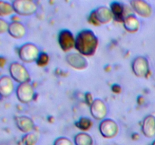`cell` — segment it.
<instances>
[{
  "label": "cell",
  "instance_id": "2e32d148",
  "mask_svg": "<svg viewBox=\"0 0 155 145\" xmlns=\"http://www.w3.org/2000/svg\"><path fill=\"white\" fill-rule=\"evenodd\" d=\"M142 131L147 137H153L155 136V116L148 115L144 119L142 125Z\"/></svg>",
  "mask_w": 155,
  "mask_h": 145
},
{
  "label": "cell",
  "instance_id": "ba28073f",
  "mask_svg": "<svg viewBox=\"0 0 155 145\" xmlns=\"http://www.w3.org/2000/svg\"><path fill=\"white\" fill-rule=\"evenodd\" d=\"M132 69L135 75L139 78L147 77L150 72L149 62L148 59L143 56H138L132 63Z\"/></svg>",
  "mask_w": 155,
  "mask_h": 145
},
{
  "label": "cell",
  "instance_id": "30bf717a",
  "mask_svg": "<svg viewBox=\"0 0 155 145\" xmlns=\"http://www.w3.org/2000/svg\"><path fill=\"white\" fill-rule=\"evenodd\" d=\"M108 110L106 104L101 99H95L90 105V113L92 117L98 121L106 119Z\"/></svg>",
  "mask_w": 155,
  "mask_h": 145
},
{
  "label": "cell",
  "instance_id": "5b68a950",
  "mask_svg": "<svg viewBox=\"0 0 155 145\" xmlns=\"http://www.w3.org/2000/svg\"><path fill=\"white\" fill-rule=\"evenodd\" d=\"M12 4L15 13L21 16H30L34 14L38 9L36 3L30 0H15Z\"/></svg>",
  "mask_w": 155,
  "mask_h": 145
},
{
  "label": "cell",
  "instance_id": "44dd1931",
  "mask_svg": "<svg viewBox=\"0 0 155 145\" xmlns=\"http://www.w3.org/2000/svg\"><path fill=\"white\" fill-rule=\"evenodd\" d=\"M93 125V122L88 117H81L78 121L75 122V125L83 131H87L90 129Z\"/></svg>",
  "mask_w": 155,
  "mask_h": 145
},
{
  "label": "cell",
  "instance_id": "52a82bcc",
  "mask_svg": "<svg viewBox=\"0 0 155 145\" xmlns=\"http://www.w3.org/2000/svg\"><path fill=\"white\" fill-rule=\"evenodd\" d=\"M16 95L20 102L29 104L34 98V89L30 82L19 84L16 89Z\"/></svg>",
  "mask_w": 155,
  "mask_h": 145
},
{
  "label": "cell",
  "instance_id": "e0dca14e",
  "mask_svg": "<svg viewBox=\"0 0 155 145\" xmlns=\"http://www.w3.org/2000/svg\"><path fill=\"white\" fill-rule=\"evenodd\" d=\"M123 25L127 32L134 33L138 32L140 28V21L137 17L133 14L126 15L125 18L123 21Z\"/></svg>",
  "mask_w": 155,
  "mask_h": 145
},
{
  "label": "cell",
  "instance_id": "cb8c5ba5",
  "mask_svg": "<svg viewBox=\"0 0 155 145\" xmlns=\"http://www.w3.org/2000/svg\"><path fill=\"white\" fill-rule=\"evenodd\" d=\"M54 145H74L72 140L67 137H59L55 139Z\"/></svg>",
  "mask_w": 155,
  "mask_h": 145
},
{
  "label": "cell",
  "instance_id": "8fae6325",
  "mask_svg": "<svg viewBox=\"0 0 155 145\" xmlns=\"http://www.w3.org/2000/svg\"><path fill=\"white\" fill-rule=\"evenodd\" d=\"M130 5L135 12L144 18H148L152 15L153 8L151 5L143 0H132Z\"/></svg>",
  "mask_w": 155,
  "mask_h": 145
},
{
  "label": "cell",
  "instance_id": "9c48e42d",
  "mask_svg": "<svg viewBox=\"0 0 155 145\" xmlns=\"http://www.w3.org/2000/svg\"><path fill=\"white\" fill-rule=\"evenodd\" d=\"M58 43L61 48L67 52L75 48L76 38L69 30H62L58 34Z\"/></svg>",
  "mask_w": 155,
  "mask_h": 145
},
{
  "label": "cell",
  "instance_id": "9a60e30c",
  "mask_svg": "<svg viewBox=\"0 0 155 145\" xmlns=\"http://www.w3.org/2000/svg\"><path fill=\"white\" fill-rule=\"evenodd\" d=\"M8 33L12 37L20 39L24 38L27 34V29L24 24L19 21H12L9 24V28Z\"/></svg>",
  "mask_w": 155,
  "mask_h": 145
},
{
  "label": "cell",
  "instance_id": "277c9868",
  "mask_svg": "<svg viewBox=\"0 0 155 145\" xmlns=\"http://www.w3.org/2000/svg\"><path fill=\"white\" fill-rule=\"evenodd\" d=\"M9 74L12 79L19 84L30 82V75L27 68L21 63L12 62L9 66Z\"/></svg>",
  "mask_w": 155,
  "mask_h": 145
},
{
  "label": "cell",
  "instance_id": "8992f818",
  "mask_svg": "<svg viewBox=\"0 0 155 145\" xmlns=\"http://www.w3.org/2000/svg\"><path fill=\"white\" fill-rule=\"evenodd\" d=\"M98 129L103 137L111 139L116 137L119 133V125L114 119H105L101 121Z\"/></svg>",
  "mask_w": 155,
  "mask_h": 145
},
{
  "label": "cell",
  "instance_id": "d6986e66",
  "mask_svg": "<svg viewBox=\"0 0 155 145\" xmlns=\"http://www.w3.org/2000/svg\"><path fill=\"white\" fill-rule=\"evenodd\" d=\"M74 145H93L92 137L88 133L80 132L75 135L74 139Z\"/></svg>",
  "mask_w": 155,
  "mask_h": 145
},
{
  "label": "cell",
  "instance_id": "484cf974",
  "mask_svg": "<svg viewBox=\"0 0 155 145\" xmlns=\"http://www.w3.org/2000/svg\"><path fill=\"white\" fill-rule=\"evenodd\" d=\"M85 99H86V103H87L89 105H91L92 104V102L94 101V100H92V96L89 92H87L85 95Z\"/></svg>",
  "mask_w": 155,
  "mask_h": 145
},
{
  "label": "cell",
  "instance_id": "7402d4cb",
  "mask_svg": "<svg viewBox=\"0 0 155 145\" xmlns=\"http://www.w3.org/2000/svg\"><path fill=\"white\" fill-rule=\"evenodd\" d=\"M38 138L39 137L36 133H27L22 137V143L24 145H36Z\"/></svg>",
  "mask_w": 155,
  "mask_h": 145
},
{
  "label": "cell",
  "instance_id": "d4e9b609",
  "mask_svg": "<svg viewBox=\"0 0 155 145\" xmlns=\"http://www.w3.org/2000/svg\"><path fill=\"white\" fill-rule=\"evenodd\" d=\"M9 23L5 21L3 18H0V33H4L8 31Z\"/></svg>",
  "mask_w": 155,
  "mask_h": 145
},
{
  "label": "cell",
  "instance_id": "5bb4252c",
  "mask_svg": "<svg viewBox=\"0 0 155 145\" xmlns=\"http://www.w3.org/2000/svg\"><path fill=\"white\" fill-rule=\"evenodd\" d=\"M15 84L10 76L5 75L0 78V95L2 98H8L14 92Z\"/></svg>",
  "mask_w": 155,
  "mask_h": 145
},
{
  "label": "cell",
  "instance_id": "ac0fdd59",
  "mask_svg": "<svg viewBox=\"0 0 155 145\" xmlns=\"http://www.w3.org/2000/svg\"><path fill=\"white\" fill-rule=\"evenodd\" d=\"M110 8L114 14V18L116 21L123 22L125 18V6L123 3L119 2H113L110 3Z\"/></svg>",
  "mask_w": 155,
  "mask_h": 145
},
{
  "label": "cell",
  "instance_id": "7c38bea8",
  "mask_svg": "<svg viewBox=\"0 0 155 145\" xmlns=\"http://www.w3.org/2000/svg\"><path fill=\"white\" fill-rule=\"evenodd\" d=\"M66 60L71 67L78 70L87 68L88 61L83 55L77 53H70L66 56Z\"/></svg>",
  "mask_w": 155,
  "mask_h": 145
},
{
  "label": "cell",
  "instance_id": "603a6c76",
  "mask_svg": "<svg viewBox=\"0 0 155 145\" xmlns=\"http://www.w3.org/2000/svg\"><path fill=\"white\" fill-rule=\"evenodd\" d=\"M48 61H49V56L45 52H41L39 58L36 60V64L42 67V66H46L48 63Z\"/></svg>",
  "mask_w": 155,
  "mask_h": 145
},
{
  "label": "cell",
  "instance_id": "4fadbf2b",
  "mask_svg": "<svg viewBox=\"0 0 155 145\" xmlns=\"http://www.w3.org/2000/svg\"><path fill=\"white\" fill-rule=\"evenodd\" d=\"M17 127L22 132L30 133L33 132L35 128V124L33 119L27 116H18L15 118Z\"/></svg>",
  "mask_w": 155,
  "mask_h": 145
},
{
  "label": "cell",
  "instance_id": "83f0119b",
  "mask_svg": "<svg viewBox=\"0 0 155 145\" xmlns=\"http://www.w3.org/2000/svg\"><path fill=\"white\" fill-rule=\"evenodd\" d=\"M6 62H7V60H6L5 57H0V66H1V67H4L5 64L6 63Z\"/></svg>",
  "mask_w": 155,
  "mask_h": 145
},
{
  "label": "cell",
  "instance_id": "3957f363",
  "mask_svg": "<svg viewBox=\"0 0 155 145\" xmlns=\"http://www.w3.org/2000/svg\"><path fill=\"white\" fill-rule=\"evenodd\" d=\"M39 48L36 45L30 42L24 44L18 48L19 58L24 63H33L36 62L40 55Z\"/></svg>",
  "mask_w": 155,
  "mask_h": 145
},
{
  "label": "cell",
  "instance_id": "ffe728a7",
  "mask_svg": "<svg viewBox=\"0 0 155 145\" xmlns=\"http://www.w3.org/2000/svg\"><path fill=\"white\" fill-rule=\"evenodd\" d=\"M15 13L12 4L5 1H0V16L5 17Z\"/></svg>",
  "mask_w": 155,
  "mask_h": 145
},
{
  "label": "cell",
  "instance_id": "6da1fadb",
  "mask_svg": "<svg viewBox=\"0 0 155 145\" xmlns=\"http://www.w3.org/2000/svg\"><path fill=\"white\" fill-rule=\"evenodd\" d=\"M98 39L90 30H83L76 37L75 48L83 56H92L96 52Z\"/></svg>",
  "mask_w": 155,
  "mask_h": 145
},
{
  "label": "cell",
  "instance_id": "f1b7e54d",
  "mask_svg": "<svg viewBox=\"0 0 155 145\" xmlns=\"http://www.w3.org/2000/svg\"><path fill=\"white\" fill-rule=\"evenodd\" d=\"M151 145H155V140H154V141H153L152 144H151Z\"/></svg>",
  "mask_w": 155,
  "mask_h": 145
},
{
  "label": "cell",
  "instance_id": "4316f807",
  "mask_svg": "<svg viewBox=\"0 0 155 145\" xmlns=\"http://www.w3.org/2000/svg\"><path fill=\"white\" fill-rule=\"evenodd\" d=\"M112 91H113L114 92H115V93H120V92H121V87L119 85H114L113 86H112Z\"/></svg>",
  "mask_w": 155,
  "mask_h": 145
},
{
  "label": "cell",
  "instance_id": "7a4b0ae2",
  "mask_svg": "<svg viewBox=\"0 0 155 145\" xmlns=\"http://www.w3.org/2000/svg\"><path fill=\"white\" fill-rule=\"evenodd\" d=\"M114 19V14L110 8L106 6H100L92 11L89 17V22L94 26H100L107 24Z\"/></svg>",
  "mask_w": 155,
  "mask_h": 145
}]
</instances>
